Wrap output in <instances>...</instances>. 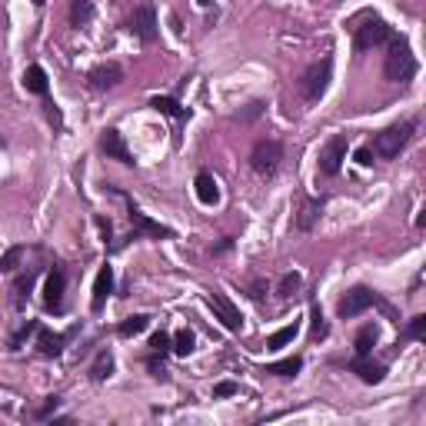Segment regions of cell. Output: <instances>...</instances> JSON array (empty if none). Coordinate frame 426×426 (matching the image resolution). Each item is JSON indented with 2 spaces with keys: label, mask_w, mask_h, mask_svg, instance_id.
Segmentation results:
<instances>
[{
  "label": "cell",
  "mask_w": 426,
  "mask_h": 426,
  "mask_svg": "<svg viewBox=\"0 0 426 426\" xmlns=\"http://www.w3.org/2000/svg\"><path fill=\"white\" fill-rule=\"evenodd\" d=\"M383 74H387V80H393V84H410V80L417 77V57H413V50H410V44L403 37H393L387 44Z\"/></svg>",
  "instance_id": "6da1fadb"
},
{
  "label": "cell",
  "mask_w": 426,
  "mask_h": 426,
  "mask_svg": "<svg viewBox=\"0 0 426 426\" xmlns=\"http://www.w3.org/2000/svg\"><path fill=\"white\" fill-rule=\"evenodd\" d=\"M413 130H417V120H400V124L387 127V130H380L377 140H373V154L383 157V160H393V157H400V150L410 144Z\"/></svg>",
  "instance_id": "7a4b0ae2"
},
{
  "label": "cell",
  "mask_w": 426,
  "mask_h": 426,
  "mask_svg": "<svg viewBox=\"0 0 426 426\" xmlns=\"http://www.w3.org/2000/svg\"><path fill=\"white\" fill-rule=\"evenodd\" d=\"M330 80H333V60H320V64H313V67L303 70V77H300V94L307 104H317L323 94H327L330 87Z\"/></svg>",
  "instance_id": "3957f363"
},
{
  "label": "cell",
  "mask_w": 426,
  "mask_h": 426,
  "mask_svg": "<svg viewBox=\"0 0 426 426\" xmlns=\"http://www.w3.org/2000/svg\"><path fill=\"white\" fill-rule=\"evenodd\" d=\"M347 150H350L347 134H333V137H330L327 144L320 147V160H317L320 174H323V177H337L340 167H343V160H347Z\"/></svg>",
  "instance_id": "277c9868"
},
{
  "label": "cell",
  "mask_w": 426,
  "mask_h": 426,
  "mask_svg": "<svg viewBox=\"0 0 426 426\" xmlns=\"http://www.w3.org/2000/svg\"><path fill=\"white\" fill-rule=\"evenodd\" d=\"M397 37L393 27H390L387 20L380 17H367L363 27H357V50H370V47H387L390 40Z\"/></svg>",
  "instance_id": "5b68a950"
},
{
  "label": "cell",
  "mask_w": 426,
  "mask_h": 426,
  "mask_svg": "<svg viewBox=\"0 0 426 426\" xmlns=\"http://www.w3.org/2000/svg\"><path fill=\"white\" fill-rule=\"evenodd\" d=\"M280 160H283V147H280V140H260V144L253 147V154H250V167H253V170H257L260 177L277 174Z\"/></svg>",
  "instance_id": "8992f818"
},
{
  "label": "cell",
  "mask_w": 426,
  "mask_h": 426,
  "mask_svg": "<svg viewBox=\"0 0 426 426\" xmlns=\"http://www.w3.org/2000/svg\"><path fill=\"white\" fill-rule=\"evenodd\" d=\"M127 30H130L134 37H140L144 44H154L157 40V10L150 7V4H140V7L130 14V20H127Z\"/></svg>",
  "instance_id": "52a82bcc"
},
{
  "label": "cell",
  "mask_w": 426,
  "mask_h": 426,
  "mask_svg": "<svg viewBox=\"0 0 426 426\" xmlns=\"http://www.w3.org/2000/svg\"><path fill=\"white\" fill-rule=\"evenodd\" d=\"M373 303H380V297L370 290V287H353V290H350L347 297L340 300L337 313H340L343 320H353V317H360L363 310H370Z\"/></svg>",
  "instance_id": "ba28073f"
},
{
  "label": "cell",
  "mask_w": 426,
  "mask_h": 426,
  "mask_svg": "<svg viewBox=\"0 0 426 426\" xmlns=\"http://www.w3.org/2000/svg\"><path fill=\"white\" fill-rule=\"evenodd\" d=\"M64 290H67V273L54 267L47 273V283H44V303H47V310L60 313L64 310Z\"/></svg>",
  "instance_id": "9c48e42d"
},
{
  "label": "cell",
  "mask_w": 426,
  "mask_h": 426,
  "mask_svg": "<svg viewBox=\"0 0 426 426\" xmlns=\"http://www.w3.org/2000/svg\"><path fill=\"white\" fill-rule=\"evenodd\" d=\"M210 310L217 313V320H220L227 330H240L243 327V317H240V310H237V303H233L230 297H223V293H210Z\"/></svg>",
  "instance_id": "30bf717a"
},
{
  "label": "cell",
  "mask_w": 426,
  "mask_h": 426,
  "mask_svg": "<svg viewBox=\"0 0 426 426\" xmlns=\"http://www.w3.org/2000/svg\"><path fill=\"white\" fill-rule=\"evenodd\" d=\"M130 223H134V233H130L127 240H137V237H157V240H160V237H170V233H174L170 227H160V223H154L147 213L137 210L134 204H130Z\"/></svg>",
  "instance_id": "8fae6325"
},
{
  "label": "cell",
  "mask_w": 426,
  "mask_h": 426,
  "mask_svg": "<svg viewBox=\"0 0 426 426\" xmlns=\"http://www.w3.org/2000/svg\"><path fill=\"white\" fill-rule=\"evenodd\" d=\"M100 150H104V154L110 157V160H120V164H127V167L134 164V154L127 150L124 137H120V130H114V127L100 134Z\"/></svg>",
  "instance_id": "7c38bea8"
},
{
  "label": "cell",
  "mask_w": 426,
  "mask_h": 426,
  "mask_svg": "<svg viewBox=\"0 0 426 426\" xmlns=\"http://www.w3.org/2000/svg\"><path fill=\"white\" fill-rule=\"evenodd\" d=\"M87 80L94 90H114L124 80V67L120 64H100V67H94L87 74Z\"/></svg>",
  "instance_id": "4fadbf2b"
},
{
  "label": "cell",
  "mask_w": 426,
  "mask_h": 426,
  "mask_svg": "<svg viewBox=\"0 0 426 426\" xmlns=\"http://www.w3.org/2000/svg\"><path fill=\"white\" fill-rule=\"evenodd\" d=\"M110 293H114V270H110V267H100L97 280H94V300H90V310L94 313L104 310V303H106Z\"/></svg>",
  "instance_id": "5bb4252c"
},
{
  "label": "cell",
  "mask_w": 426,
  "mask_h": 426,
  "mask_svg": "<svg viewBox=\"0 0 426 426\" xmlns=\"http://www.w3.org/2000/svg\"><path fill=\"white\" fill-rule=\"evenodd\" d=\"M320 213H323V200L320 197H307L300 204V210H297V230H313Z\"/></svg>",
  "instance_id": "9a60e30c"
},
{
  "label": "cell",
  "mask_w": 426,
  "mask_h": 426,
  "mask_svg": "<svg viewBox=\"0 0 426 426\" xmlns=\"http://www.w3.org/2000/svg\"><path fill=\"white\" fill-rule=\"evenodd\" d=\"M350 370L360 373L363 383H383V377H387V367H383V363H373L370 357H357L353 363H350Z\"/></svg>",
  "instance_id": "2e32d148"
},
{
  "label": "cell",
  "mask_w": 426,
  "mask_h": 426,
  "mask_svg": "<svg viewBox=\"0 0 426 426\" xmlns=\"http://www.w3.org/2000/svg\"><path fill=\"white\" fill-rule=\"evenodd\" d=\"M194 187H197V200H200V204H207V207L220 204V187H217V180H213L210 174H197Z\"/></svg>",
  "instance_id": "e0dca14e"
},
{
  "label": "cell",
  "mask_w": 426,
  "mask_h": 426,
  "mask_svg": "<svg viewBox=\"0 0 426 426\" xmlns=\"http://www.w3.org/2000/svg\"><path fill=\"white\" fill-rule=\"evenodd\" d=\"M37 333H40L37 350L44 357H60V353H64V343H67L64 333H50V330H40V327H37Z\"/></svg>",
  "instance_id": "ac0fdd59"
},
{
  "label": "cell",
  "mask_w": 426,
  "mask_h": 426,
  "mask_svg": "<svg viewBox=\"0 0 426 426\" xmlns=\"http://www.w3.org/2000/svg\"><path fill=\"white\" fill-rule=\"evenodd\" d=\"M24 87L30 90V94H37V97H47V90H50V84H47V74H44V67H27L24 70Z\"/></svg>",
  "instance_id": "d6986e66"
},
{
  "label": "cell",
  "mask_w": 426,
  "mask_h": 426,
  "mask_svg": "<svg viewBox=\"0 0 426 426\" xmlns=\"http://www.w3.org/2000/svg\"><path fill=\"white\" fill-rule=\"evenodd\" d=\"M114 377V357L106 353V350H100L97 360H94V367H90V380L94 383H104V380Z\"/></svg>",
  "instance_id": "ffe728a7"
},
{
  "label": "cell",
  "mask_w": 426,
  "mask_h": 426,
  "mask_svg": "<svg viewBox=\"0 0 426 426\" xmlns=\"http://www.w3.org/2000/svg\"><path fill=\"white\" fill-rule=\"evenodd\" d=\"M297 333H300V323L293 320V323H287L283 330H277L270 340H267V350H280V347H287V343H293L297 340Z\"/></svg>",
  "instance_id": "44dd1931"
},
{
  "label": "cell",
  "mask_w": 426,
  "mask_h": 426,
  "mask_svg": "<svg viewBox=\"0 0 426 426\" xmlns=\"http://www.w3.org/2000/svg\"><path fill=\"white\" fill-rule=\"evenodd\" d=\"M300 370H303V360L300 357L280 360V363H267V373H273V377H297Z\"/></svg>",
  "instance_id": "7402d4cb"
},
{
  "label": "cell",
  "mask_w": 426,
  "mask_h": 426,
  "mask_svg": "<svg viewBox=\"0 0 426 426\" xmlns=\"http://www.w3.org/2000/svg\"><path fill=\"white\" fill-rule=\"evenodd\" d=\"M377 327H373V323H370V327H363L357 333V343H353V347H357V357H370V353H373V343H377Z\"/></svg>",
  "instance_id": "603a6c76"
},
{
  "label": "cell",
  "mask_w": 426,
  "mask_h": 426,
  "mask_svg": "<svg viewBox=\"0 0 426 426\" xmlns=\"http://www.w3.org/2000/svg\"><path fill=\"white\" fill-rule=\"evenodd\" d=\"M150 106L160 110V114H167V117H174V120H187V110L177 104L174 97H154V100H150Z\"/></svg>",
  "instance_id": "cb8c5ba5"
},
{
  "label": "cell",
  "mask_w": 426,
  "mask_h": 426,
  "mask_svg": "<svg viewBox=\"0 0 426 426\" xmlns=\"http://www.w3.org/2000/svg\"><path fill=\"white\" fill-rule=\"evenodd\" d=\"M150 327V317H144V313H137V317H127L120 327H117V333L120 337H137V333H144V330Z\"/></svg>",
  "instance_id": "d4e9b609"
},
{
  "label": "cell",
  "mask_w": 426,
  "mask_h": 426,
  "mask_svg": "<svg viewBox=\"0 0 426 426\" xmlns=\"http://www.w3.org/2000/svg\"><path fill=\"white\" fill-rule=\"evenodd\" d=\"M194 343H197L194 330L184 327V330H180V333L174 337V353H177V357H190V353H194Z\"/></svg>",
  "instance_id": "484cf974"
},
{
  "label": "cell",
  "mask_w": 426,
  "mask_h": 426,
  "mask_svg": "<svg viewBox=\"0 0 426 426\" xmlns=\"http://www.w3.org/2000/svg\"><path fill=\"white\" fill-rule=\"evenodd\" d=\"M90 17H94L90 0H74V4H70V24H74V27H84Z\"/></svg>",
  "instance_id": "4316f807"
},
{
  "label": "cell",
  "mask_w": 426,
  "mask_h": 426,
  "mask_svg": "<svg viewBox=\"0 0 426 426\" xmlns=\"http://www.w3.org/2000/svg\"><path fill=\"white\" fill-rule=\"evenodd\" d=\"M300 273H283L280 277V283H277V297H280V300H290L293 293L300 290Z\"/></svg>",
  "instance_id": "83f0119b"
},
{
  "label": "cell",
  "mask_w": 426,
  "mask_h": 426,
  "mask_svg": "<svg viewBox=\"0 0 426 426\" xmlns=\"http://www.w3.org/2000/svg\"><path fill=\"white\" fill-rule=\"evenodd\" d=\"M20 260H24V247H10V250L0 257V270H4V273H14Z\"/></svg>",
  "instance_id": "f1b7e54d"
},
{
  "label": "cell",
  "mask_w": 426,
  "mask_h": 426,
  "mask_svg": "<svg viewBox=\"0 0 426 426\" xmlns=\"http://www.w3.org/2000/svg\"><path fill=\"white\" fill-rule=\"evenodd\" d=\"M327 333H330V327H327V320H323V310L313 303V340H323Z\"/></svg>",
  "instance_id": "f546056e"
},
{
  "label": "cell",
  "mask_w": 426,
  "mask_h": 426,
  "mask_svg": "<svg viewBox=\"0 0 426 426\" xmlns=\"http://www.w3.org/2000/svg\"><path fill=\"white\" fill-rule=\"evenodd\" d=\"M30 287H34V273H27V277H20V280L14 283V293H17V307H24V297L30 293Z\"/></svg>",
  "instance_id": "4dcf8cb0"
},
{
  "label": "cell",
  "mask_w": 426,
  "mask_h": 426,
  "mask_svg": "<svg viewBox=\"0 0 426 426\" xmlns=\"http://www.w3.org/2000/svg\"><path fill=\"white\" fill-rule=\"evenodd\" d=\"M150 347H154V353H160V357H164L167 350H170V333H164V330H160V333H154V337H150Z\"/></svg>",
  "instance_id": "1f68e13d"
},
{
  "label": "cell",
  "mask_w": 426,
  "mask_h": 426,
  "mask_svg": "<svg viewBox=\"0 0 426 426\" xmlns=\"http://www.w3.org/2000/svg\"><path fill=\"white\" fill-rule=\"evenodd\" d=\"M413 340H423L426 337V317H413L410 320V330H407Z\"/></svg>",
  "instance_id": "d6a6232c"
},
{
  "label": "cell",
  "mask_w": 426,
  "mask_h": 426,
  "mask_svg": "<svg viewBox=\"0 0 426 426\" xmlns=\"http://www.w3.org/2000/svg\"><path fill=\"white\" fill-rule=\"evenodd\" d=\"M60 407V397H50L47 400V403H44V407H40V410H34V417H37V420H47L50 417V413H54V410H57Z\"/></svg>",
  "instance_id": "836d02e7"
},
{
  "label": "cell",
  "mask_w": 426,
  "mask_h": 426,
  "mask_svg": "<svg viewBox=\"0 0 426 426\" xmlns=\"http://www.w3.org/2000/svg\"><path fill=\"white\" fill-rule=\"evenodd\" d=\"M237 383H233V380H223V383H217V387H213V397H233V393H237Z\"/></svg>",
  "instance_id": "e575fe53"
},
{
  "label": "cell",
  "mask_w": 426,
  "mask_h": 426,
  "mask_svg": "<svg viewBox=\"0 0 426 426\" xmlns=\"http://www.w3.org/2000/svg\"><path fill=\"white\" fill-rule=\"evenodd\" d=\"M373 160H377V154H373V147H360V150H357V164H360V167H370Z\"/></svg>",
  "instance_id": "d590c367"
},
{
  "label": "cell",
  "mask_w": 426,
  "mask_h": 426,
  "mask_svg": "<svg viewBox=\"0 0 426 426\" xmlns=\"http://www.w3.org/2000/svg\"><path fill=\"white\" fill-rule=\"evenodd\" d=\"M260 114H263V104L257 100V104H250V110H247V114H240L237 120H253V117H260Z\"/></svg>",
  "instance_id": "8d00e7d4"
},
{
  "label": "cell",
  "mask_w": 426,
  "mask_h": 426,
  "mask_svg": "<svg viewBox=\"0 0 426 426\" xmlns=\"http://www.w3.org/2000/svg\"><path fill=\"white\" fill-rule=\"evenodd\" d=\"M150 373H154L157 380H167V370H164V363H157V360H150Z\"/></svg>",
  "instance_id": "74e56055"
},
{
  "label": "cell",
  "mask_w": 426,
  "mask_h": 426,
  "mask_svg": "<svg viewBox=\"0 0 426 426\" xmlns=\"http://www.w3.org/2000/svg\"><path fill=\"white\" fill-rule=\"evenodd\" d=\"M97 227H100V233H104L106 240H110V230H114V227H110V220H104V217H100V220H97Z\"/></svg>",
  "instance_id": "f35d334b"
},
{
  "label": "cell",
  "mask_w": 426,
  "mask_h": 426,
  "mask_svg": "<svg viewBox=\"0 0 426 426\" xmlns=\"http://www.w3.org/2000/svg\"><path fill=\"white\" fill-rule=\"evenodd\" d=\"M230 247H233V240H223V243H220V247H217V250H213V253H227V250H230Z\"/></svg>",
  "instance_id": "ab89813d"
},
{
  "label": "cell",
  "mask_w": 426,
  "mask_h": 426,
  "mask_svg": "<svg viewBox=\"0 0 426 426\" xmlns=\"http://www.w3.org/2000/svg\"><path fill=\"white\" fill-rule=\"evenodd\" d=\"M197 4H200V7H210V4H213V0H197Z\"/></svg>",
  "instance_id": "60d3db41"
},
{
  "label": "cell",
  "mask_w": 426,
  "mask_h": 426,
  "mask_svg": "<svg viewBox=\"0 0 426 426\" xmlns=\"http://www.w3.org/2000/svg\"><path fill=\"white\" fill-rule=\"evenodd\" d=\"M34 4H44V0H34Z\"/></svg>",
  "instance_id": "b9f144b4"
},
{
  "label": "cell",
  "mask_w": 426,
  "mask_h": 426,
  "mask_svg": "<svg viewBox=\"0 0 426 426\" xmlns=\"http://www.w3.org/2000/svg\"><path fill=\"white\" fill-rule=\"evenodd\" d=\"M0 147H4V137H0Z\"/></svg>",
  "instance_id": "7bdbcfd3"
}]
</instances>
